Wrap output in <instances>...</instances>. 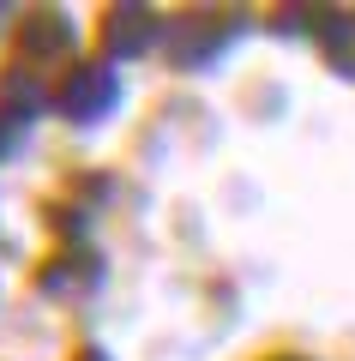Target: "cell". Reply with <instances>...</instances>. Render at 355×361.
Returning <instances> with one entry per match:
<instances>
[{"label":"cell","mask_w":355,"mask_h":361,"mask_svg":"<svg viewBox=\"0 0 355 361\" xmlns=\"http://www.w3.org/2000/svg\"><path fill=\"white\" fill-rule=\"evenodd\" d=\"M114 97H121V85H114L109 66H73L61 78V90H54V109L66 121H78V127H90V121H102L114 109Z\"/></svg>","instance_id":"6da1fadb"},{"label":"cell","mask_w":355,"mask_h":361,"mask_svg":"<svg viewBox=\"0 0 355 361\" xmlns=\"http://www.w3.org/2000/svg\"><path fill=\"white\" fill-rule=\"evenodd\" d=\"M18 49H25V61H61V54L73 49V30H66L61 13H37L18 30Z\"/></svg>","instance_id":"7a4b0ae2"},{"label":"cell","mask_w":355,"mask_h":361,"mask_svg":"<svg viewBox=\"0 0 355 361\" xmlns=\"http://www.w3.org/2000/svg\"><path fill=\"white\" fill-rule=\"evenodd\" d=\"M157 42V18L145 6H114L109 13V54H145Z\"/></svg>","instance_id":"3957f363"},{"label":"cell","mask_w":355,"mask_h":361,"mask_svg":"<svg viewBox=\"0 0 355 361\" xmlns=\"http://www.w3.org/2000/svg\"><path fill=\"white\" fill-rule=\"evenodd\" d=\"M42 103H49V97H42V85H37V78L25 73V66H13V73H0V109H6V115L30 121V115L42 109Z\"/></svg>","instance_id":"277c9868"},{"label":"cell","mask_w":355,"mask_h":361,"mask_svg":"<svg viewBox=\"0 0 355 361\" xmlns=\"http://www.w3.org/2000/svg\"><path fill=\"white\" fill-rule=\"evenodd\" d=\"M90 283H97V265H90L85 253L42 265V289H49V295H78V289H90Z\"/></svg>","instance_id":"5b68a950"},{"label":"cell","mask_w":355,"mask_h":361,"mask_svg":"<svg viewBox=\"0 0 355 361\" xmlns=\"http://www.w3.org/2000/svg\"><path fill=\"white\" fill-rule=\"evenodd\" d=\"M0 151H6V121H0Z\"/></svg>","instance_id":"8992f818"},{"label":"cell","mask_w":355,"mask_h":361,"mask_svg":"<svg viewBox=\"0 0 355 361\" xmlns=\"http://www.w3.org/2000/svg\"><path fill=\"white\" fill-rule=\"evenodd\" d=\"M78 361H102V355H78Z\"/></svg>","instance_id":"52a82bcc"}]
</instances>
